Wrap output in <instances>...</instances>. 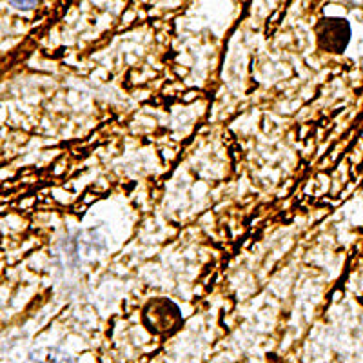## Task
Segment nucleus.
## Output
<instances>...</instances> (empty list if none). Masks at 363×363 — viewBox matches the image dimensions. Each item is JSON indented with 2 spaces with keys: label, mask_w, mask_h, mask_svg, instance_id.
<instances>
[{
  "label": "nucleus",
  "mask_w": 363,
  "mask_h": 363,
  "mask_svg": "<svg viewBox=\"0 0 363 363\" xmlns=\"http://www.w3.org/2000/svg\"><path fill=\"white\" fill-rule=\"evenodd\" d=\"M351 40V26L343 18H323L318 24V44L329 53H342Z\"/></svg>",
  "instance_id": "obj_1"
},
{
  "label": "nucleus",
  "mask_w": 363,
  "mask_h": 363,
  "mask_svg": "<svg viewBox=\"0 0 363 363\" xmlns=\"http://www.w3.org/2000/svg\"><path fill=\"white\" fill-rule=\"evenodd\" d=\"M40 0H9V4L18 9H31L38 4Z\"/></svg>",
  "instance_id": "obj_2"
}]
</instances>
